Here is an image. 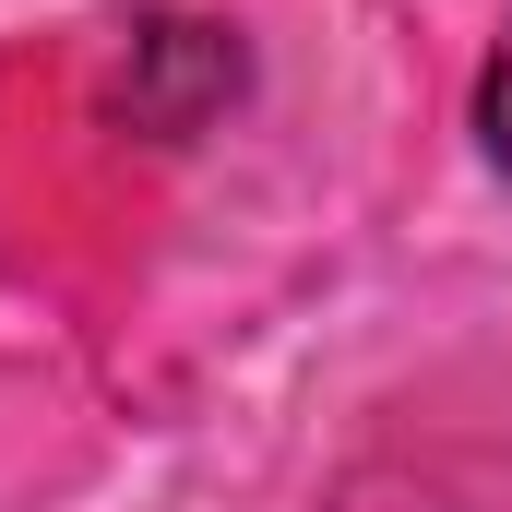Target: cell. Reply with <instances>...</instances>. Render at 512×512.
I'll use <instances>...</instances> for the list:
<instances>
[{
	"label": "cell",
	"mask_w": 512,
	"mask_h": 512,
	"mask_svg": "<svg viewBox=\"0 0 512 512\" xmlns=\"http://www.w3.org/2000/svg\"><path fill=\"white\" fill-rule=\"evenodd\" d=\"M227 96H239V36H227V24H203V12H155V24H131V60H120L131 131L191 143Z\"/></svg>",
	"instance_id": "cell-1"
},
{
	"label": "cell",
	"mask_w": 512,
	"mask_h": 512,
	"mask_svg": "<svg viewBox=\"0 0 512 512\" xmlns=\"http://www.w3.org/2000/svg\"><path fill=\"white\" fill-rule=\"evenodd\" d=\"M477 143H489V167H512V24L489 48V72H477Z\"/></svg>",
	"instance_id": "cell-2"
}]
</instances>
